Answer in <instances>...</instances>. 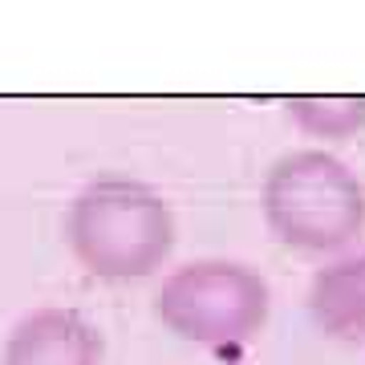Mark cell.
Returning a JSON list of instances; mask_svg holds the SVG:
<instances>
[{"label": "cell", "mask_w": 365, "mask_h": 365, "mask_svg": "<svg viewBox=\"0 0 365 365\" xmlns=\"http://www.w3.org/2000/svg\"><path fill=\"white\" fill-rule=\"evenodd\" d=\"M272 288L252 264L227 256L175 264L155 288V321L211 353H240L268 329Z\"/></svg>", "instance_id": "3957f363"}, {"label": "cell", "mask_w": 365, "mask_h": 365, "mask_svg": "<svg viewBox=\"0 0 365 365\" xmlns=\"http://www.w3.org/2000/svg\"><path fill=\"white\" fill-rule=\"evenodd\" d=\"M61 235L90 276L126 284L155 276L170 260L179 227L163 191L134 175L106 170L69 199Z\"/></svg>", "instance_id": "6da1fadb"}, {"label": "cell", "mask_w": 365, "mask_h": 365, "mask_svg": "<svg viewBox=\"0 0 365 365\" xmlns=\"http://www.w3.org/2000/svg\"><path fill=\"white\" fill-rule=\"evenodd\" d=\"M260 215L280 248L329 260L361 244L365 182L325 146L288 150L260 182Z\"/></svg>", "instance_id": "7a4b0ae2"}, {"label": "cell", "mask_w": 365, "mask_h": 365, "mask_svg": "<svg viewBox=\"0 0 365 365\" xmlns=\"http://www.w3.org/2000/svg\"><path fill=\"white\" fill-rule=\"evenodd\" d=\"M288 122L309 138L345 143L365 130V98H292Z\"/></svg>", "instance_id": "8992f818"}, {"label": "cell", "mask_w": 365, "mask_h": 365, "mask_svg": "<svg viewBox=\"0 0 365 365\" xmlns=\"http://www.w3.org/2000/svg\"><path fill=\"white\" fill-rule=\"evenodd\" d=\"M102 329L69 304H37L21 313L0 349V365H102Z\"/></svg>", "instance_id": "277c9868"}, {"label": "cell", "mask_w": 365, "mask_h": 365, "mask_svg": "<svg viewBox=\"0 0 365 365\" xmlns=\"http://www.w3.org/2000/svg\"><path fill=\"white\" fill-rule=\"evenodd\" d=\"M309 321L321 337L341 345L365 341V244L321 260L304 292Z\"/></svg>", "instance_id": "5b68a950"}]
</instances>
